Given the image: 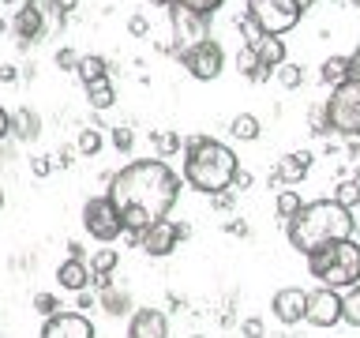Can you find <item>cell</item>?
Returning <instances> with one entry per match:
<instances>
[{
	"label": "cell",
	"mask_w": 360,
	"mask_h": 338,
	"mask_svg": "<svg viewBox=\"0 0 360 338\" xmlns=\"http://www.w3.org/2000/svg\"><path fill=\"white\" fill-rule=\"evenodd\" d=\"M308 173H311V151H292L274 165L270 180H274V184H300Z\"/></svg>",
	"instance_id": "obj_15"
},
{
	"label": "cell",
	"mask_w": 360,
	"mask_h": 338,
	"mask_svg": "<svg viewBox=\"0 0 360 338\" xmlns=\"http://www.w3.org/2000/svg\"><path fill=\"white\" fill-rule=\"evenodd\" d=\"M229 132H233V139H240V143H255L259 132H263V124H259L255 113H236L229 120Z\"/></svg>",
	"instance_id": "obj_20"
},
{
	"label": "cell",
	"mask_w": 360,
	"mask_h": 338,
	"mask_svg": "<svg viewBox=\"0 0 360 338\" xmlns=\"http://www.w3.org/2000/svg\"><path fill=\"white\" fill-rule=\"evenodd\" d=\"M75 75L83 79V87H90V83H98V79H109V68H105L101 56H79Z\"/></svg>",
	"instance_id": "obj_22"
},
{
	"label": "cell",
	"mask_w": 360,
	"mask_h": 338,
	"mask_svg": "<svg viewBox=\"0 0 360 338\" xmlns=\"http://www.w3.org/2000/svg\"><path fill=\"white\" fill-rule=\"evenodd\" d=\"M109 203L117 207L124 230L139 233L165 218L180 199V173L162 158H135L109 177Z\"/></svg>",
	"instance_id": "obj_1"
},
{
	"label": "cell",
	"mask_w": 360,
	"mask_h": 338,
	"mask_svg": "<svg viewBox=\"0 0 360 338\" xmlns=\"http://www.w3.org/2000/svg\"><path fill=\"white\" fill-rule=\"evenodd\" d=\"M304 320H308L311 327H334L342 323V293L338 289H311L308 293V312H304Z\"/></svg>",
	"instance_id": "obj_11"
},
{
	"label": "cell",
	"mask_w": 360,
	"mask_h": 338,
	"mask_svg": "<svg viewBox=\"0 0 360 338\" xmlns=\"http://www.w3.org/2000/svg\"><path fill=\"white\" fill-rule=\"evenodd\" d=\"M86 98H90V106H94V109H109L112 101H117V90H112L109 79H98V83L86 87Z\"/></svg>",
	"instance_id": "obj_25"
},
{
	"label": "cell",
	"mask_w": 360,
	"mask_h": 338,
	"mask_svg": "<svg viewBox=\"0 0 360 338\" xmlns=\"http://www.w3.org/2000/svg\"><path fill=\"white\" fill-rule=\"evenodd\" d=\"M0 83H15V68L11 64H0Z\"/></svg>",
	"instance_id": "obj_44"
},
{
	"label": "cell",
	"mask_w": 360,
	"mask_h": 338,
	"mask_svg": "<svg viewBox=\"0 0 360 338\" xmlns=\"http://www.w3.org/2000/svg\"><path fill=\"white\" fill-rule=\"evenodd\" d=\"M342 323H349V327L360 331V286L342 293Z\"/></svg>",
	"instance_id": "obj_26"
},
{
	"label": "cell",
	"mask_w": 360,
	"mask_h": 338,
	"mask_svg": "<svg viewBox=\"0 0 360 338\" xmlns=\"http://www.w3.org/2000/svg\"><path fill=\"white\" fill-rule=\"evenodd\" d=\"M120 263V252L117 248H101V252L90 259V278H98V275H112V267Z\"/></svg>",
	"instance_id": "obj_27"
},
{
	"label": "cell",
	"mask_w": 360,
	"mask_h": 338,
	"mask_svg": "<svg viewBox=\"0 0 360 338\" xmlns=\"http://www.w3.org/2000/svg\"><path fill=\"white\" fill-rule=\"evenodd\" d=\"M41 338H94V323L83 312H56L41 323Z\"/></svg>",
	"instance_id": "obj_12"
},
{
	"label": "cell",
	"mask_w": 360,
	"mask_h": 338,
	"mask_svg": "<svg viewBox=\"0 0 360 338\" xmlns=\"http://www.w3.org/2000/svg\"><path fill=\"white\" fill-rule=\"evenodd\" d=\"M330 135L342 139H360V79H345L342 87L330 90V98L323 101Z\"/></svg>",
	"instance_id": "obj_5"
},
{
	"label": "cell",
	"mask_w": 360,
	"mask_h": 338,
	"mask_svg": "<svg viewBox=\"0 0 360 338\" xmlns=\"http://www.w3.org/2000/svg\"><path fill=\"white\" fill-rule=\"evenodd\" d=\"M56 282H60L64 289H72V293H83L90 286V267L83 263V259H72L68 256L60 267H56Z\"/></svg>",
	"instance_id": "obj_16"
},
{
	"label": "cell",
	"mask_w": 360,
	"mask_h": 338,
	"mask_svg": "<svg viewBox=\"0 0 360 338\" xmlns=\"http://www.w3.org/2000/svg\"><path fill=\"white\" fill-rule=\"evenodd\" d=\"M79 308H94V297H90V293L83 289V293H79Z\"/></svg>",
	"instance_id": "obj_47"
},
{
	"label": "cell",
	"mask_w": 360,
	"mask_h": 338,
	"mask_svg": "<svg viewBox=\"0 0 360 338\" xmlns=\"http://www.w3.org/2000/svg\"><path fill=\"white\" fill-rule=\"evenodd\" d=\"M180 56V64L188 68L195 79H202V83H210V79H218L221 75V68H225V49L214 38L207 42H199V45H191V49L184 53H176Z\"/></svg>",
	"instance_id": "obj_8"
},
{
	"label": "cell",
	"mask_w": 360,
	"mask_h": 338,
	"mask_svg": "<svg viewBox=\"0 0 360 338\" xmlns=\"http://www.w3.org/2000/svg\"><path fill=\"white\" fill-rule=\"evenodd\" d=\"M349 79H360V45L349 53Z\"/></svg>",
	"instance_id": "obj_41"
},
{
	"label": "cell",
	"mask_w": 360,
	"mask_h": 338,
	"mask_svg": "<svg viewBox=\"0 0 360 338\" xmlns=\"http://www.w3.org/2000/svg\"><path fill=\"white\" fill-rule=\"evenodd\" d=\"M128 338H169V320L158 308H135L128 323Z\"/></svg>",
	"instance_id": "obj_14"
},
{
	"label": "cell",
	"mask_w": 360,
	"mask_h": 338,
	"mask_svg": "<svg viewBox=\"0 0 360 338\" xmlns=\"http://www.w3.org/2000/svg\"><path fill=\"white\" fill-rule=\"evenodd\" d=\"M83 225H86V233L94 237V241H117V237L124 233V222H120V214L117 207L109 203V196H94V199H86V207H83Z\"/></svg>",
	"instance_id": "obj_7"
},
{
	"label": "cell",
	"mask_w": 360,
	"mask_h": 338,
	"mask_svg": "<svg viewBox=\"0 0 360 338\" xmlns=\"http://www.w3.org/2000/svg\"><path fill=\"white\" fill-rule=\"evenodd\" d=\"M150 4H158V8H169V0H150Z\"/></svg>",
	"instance_id": "obj_50"
},
{
	"label": "cell",
	"mask_w": 360,
	"mask_h": 338,
	"mask_svg": "<svg viewBox=\"0 0 360 338\" xmlns=\"http://www.w3.org/2000/svg\"><path fill=\"white\" fill-rule=\"evenodd\" d=\"M0 211H4V192H0Z\"/></svg>",
	"instance_id": "obj_52"
},
{
	"label": "cell",
	"mask_w": 360,
	"mask_h": 338,
	"mask_svg": "<svg viewBox=\"0 0 360 338\" xmlns=\"http://www.w3.org/2000/svg\"><path fill=\"white\" fill-rule=\"evenodd\" d=\"M195 338H202V334H195Z\"/></svg>",
	"instance_id": "obj_55"
},
{
	"label": "cell",
	"mask_w": 360,
	"mask_h": 338,
	"mask_svg": "<svg viewBox=\"0 0 360 338\" xmlns=\"http://www.w3.org/2000/svg\"><path fill=\"white\" fill-rule=\"evenodd\" d=\"M101 143H105V139H101V132L98 128H83V132H79V154H86V158H94L98 151H101Z\"/></svg>",
	"instance_id": "obj_32"
},
{
	"label": "cell",
	"mask_w": 360,
	"mask_h": 338,
	"mask_svg": "<svg viewBox=\"0 0 360 338\" xmlns=\"http://www.w3.org/2000/svg\"><path fill=\"white\" fill-rule=\"evenodd\" d=\"M255 56H259V68L278 72V68L285 64V42L281 38H259L255 42Z\"/></svg>",
	"instance_id": "obj_17"
},
{
	"label": "cell",
	"mask_w": 360,
	"mask_h": 338,
	"mask_svg": "<svg viewBox=\"0 0 360 338\" xmlns=\"http://www.w3.org/2000/svg\"><path fill=\"white\" fill-rule=\"evenodd\" d=\"M169 19H173V34H176V53H184V49H191V45L210 38V19L191 15V11L173 8V4H169Z\"/></svg>",
	"instance_id": "obj_10"
},
{
	"label": "cell",
	"mask_w": 360,
	"mask_h": 338,
	"mask_svg": "<svg viewBox=\"0 0 360 338\" xmlns=\"http://www.w3.org/2000/svg\"><path fill=\"white\" fill-rule=\"evenodd\" d=\"M244 188H252V173H248V169H236V177H233V192H244Z\"/></svg>",
	"instance_id": "obj_39"
},
{
	"label": "cell",
	"mask_w": 360,
	"mask_h": 338,
	"mask_svg": "<svg viewBox=\"0 0 360 338\" xmlns=\"http://www.w3.org/2000/svg\"><path fill=\"white\" fill-rule=\"evenodd\" d=\"M34 312H41L45 320H49V315L60 312V301H56L53 293H38V297H34Z\"/></svg>",
	"instance_id": "obj_33"
},
{
	"label": "cell",
	"mask_w": 360,
	"mask_h": 338,
	"mask_svg": "<svg viewBox=\"0 0 360 338\" xmlns=\"http://www.w3.org/2000/svg\"><path fill=\"white\" fill-rule=\"evenodd\" d=\"M240 334H244V338H263L266 327H263V320H255V315H252V320L240 323Z\"/></svg>",
	"instance_id": "obj_36"
},
{
	"label": "cell",
	"mask_w": 360,
	"mask_h": 338,
	"mask_svg": "<svg viewBox=\"0 0 360 338\" xmlns=\"http://www.w3.org/2000/svg\"><path fill=\"white\" fill-rule=\"evenodd\" d=\"M240 169V158L229 143L210 139V135H195L184 143V169L180 180L199 192V196H218V192H233V177Z\"/></svg>",
	"instance_id": "obj_2"
},
{
	"label": "cell",
	"mask_w": 360,
	"mask_h": 338,
	"mask_svg": "<svg viewBox=\"0 0 360 338\" xmlns=\"http://www.w3.org/2000/svg\"><path fill=\"white\" fill-rule=\"evenodd\" d=\"M15 34L22 38V45L34 42L41 34V8H19V15H15Z\"/></svg>",
	"instance_id": "obj_19"
},
{
	"label": "cell",
	"mask_w": 360,
	"mask_h": 338,
	"mask_svg": "<svg viewBox=\"0 0 360 338\" xmlns=\"http://www.w3.org/2000/svg\"><path fill=\"white\" fill-rule=\"evenodd\" d=\"M8 132H11V113H8L4 106H0V139H4Z\"/></svg>",
	"instance_id": "obj_43"
},
{
	"label": "cell",
	"mask_w": 360,
	"mask_h": 338,
	"mask_svg": "<svg viewBox=\"0 0 360 338\" xmlns=\"http://www.w3.org/2000/svg\"><path fill=\"white\" fill-rule=\"evenodd\" d=\"M68 256H72V259H83V244L72 241V244H68Z\"/></svg>",
	"instance_id": "obj_48"
},
{
	"label": "cell",
	"mask_w": 360,
	"mask_h": 338,
	"mask_svg": "<svg viewBox=\"0 0 360 338\" xmlns=\"http://www.w3.org/2000/svg\"><path fill=\"white\" fill-rule=\"evenodd\" d=\"M270 308H274V320H278V323L292 327V323L304 320V312H308V293H304L300 286H285V289L274 293Z\"/></svg>",
	"instance_id": "obj_13"
},
{
	"label": "cell",
	"mask_w": 360,
	"mask_h": 338,
	"mask_svg": "<svg viewBox=\"0 0 360 338\" xmlns=\"http://www.w3.org/2000/svg\"><path fill=\"white\" fill-rule=\"evenodd\" d=\"M274 75H278V83L285 87V90H297V87L304 83V68H300V64H289V61L281 64V68H278Z\"/></svg>",
	"instance_id": "obj_31"
},
{
	"label": "cell",
	"mask_w": 360,
	"mask_h": 338,
	"mask_svg": "<svg viewBox=\"0 0 360 338\" xmlns=\"http://www.w3.org/2000/svg\"><path fill=\"white\" fill-rule=\"evenodd\" d=\"M11 132H15L19 139H27V143H30V139H38V132H41V117H38L34 109L22 106V109L11 113Z\"/></svg>",
	"instance_id": "obj_18"
},
{
	"label": "cell",
	"mask_w": 360,
	"mask_h": 338,
	"mask_svg": "<svg viewBox=\"0 0 360 338\" xmlns=\"http://www.w3.org/2000/svg\"><path fill=\"white\" fill-rule=\"evenodd\" d=\"M101 308H105L109 315H128L131 312V297L124 289H101Z\"/></svg>",
	"instance_id": "obj_24"
},
{
	"label": "cell",
	"mask_w": 360,
	"mask_h": 338,
	"mask_svg": "<svg viewBox=\"0 0 360 338\" xmlns=\"http://www.w3.org/2000/svg\"><path fill=\"white\" fill-rule=\"evenodd\" d=\"M0 34H4V19H0Z\"/></svg>",
	"instance_id": "obj_54"
},
{
	"label": "cell",
	"mask_w": 360,
	"mask_h": 338,
	"mask_svg": "<svg viewBox=\"0 0 360 338\" xmlns=\"http://www.w3.org/2000/svg\"><path fill=\"white\" fill-rule=\"evenodd\" d=\"M297 4H300V8H304V11H308V8H311V4H315V0H297Z\"/></svg>",
	"instance_id": "obj_49"
},
{
	"label": "cell",
	"mask_w": 360,
	"mask_h": 338,
	"mask_svg": "<svg viewBox=\"0 0 360 338\" xmlns=\"http://www.w3.org/2000/svg\"><path fill=\"white\" fill-rule=\"evenodd\" d=\"M248 15L263 30V38H281L304 19V8L297 0H248Z\"/></svg>",
	"instance_id": "obj_6"
},
{
	"label": "cell",
	"mask_w": 360,
	"mask_h": 338,
	"mask_svg": "<svg viewBox=\"0 0 360 338\" xmlns=\"http://www.w3.org/2000/svg\"><path fill=\"white\" fill-rule=\"evenodd\" d=\"M210 199L218 211H233V192H218V196H210Z\"/></svg>",
	"instance_id": "obj_40"
},
{
	"label": "cell",
	"mask_w": 360,
	"mask_h": 338,
	"mask_svg": "<svg viewBox=\"0 0 360 338\" xmlns=\"http://www.w3.org/2000/svg\"><path fill=\"white\" fill-rule=\"evenodd\" d=\"M154 143H158V158H173L176 151H180V135L176 132H169V128H162V132H154Z\"/></svg>",
	"instance_id": "obj_30"
},
{
	"label": "cell",
	"mask_w": 360,
	"mask_h": 338,
	"mask_svg": "<svg viewBox=\"0 0 360 338\" xmlns=\"http://www.w3.org/2000/svg\"><path fill=\"white\" fill-rule=\"evenodd\" d=\"M308 270L311 278H319L326 289H356L360 286V241H338V244H326L319 252L308 256Z\"/></svg>",
	"instance_id": "obj_4"
},
{
	"label": "cell",
	"mask_w": 360,
	"mask_h": 338,
	"mask_svg": "<svg viewBox=\"0 0 360 338\" xmlns=\"http://www.w3.org/2000/svg\"><path fill=\"white\" fill-rule=\"evenodd\" d=\"M319 79L326 87H342L349 79V56H326L323 68H319Z\"/></svg>",
	"instance_id": "obj_21"
},
{
	"label": "cell",
	"mask_w": 360,
	"mask_h": 338,
	"mask_svg": "<svg viewBox=\"0 0 360 338\" xmlns=\"http://www.w3.org/2000/svg\"><path fill=\"white\" fill-rule=\"evenodd\" d=\"M112 146H117V151H131V146H135V132L117 124V128H112Z\"/></svg>",
	"instance_id": "obj_34"
},
{
	"label": "cell",
	"mask_w": 360,
	"mask_h": 338,
	"mask_svg": "<svg viewBox=\"0 0 360 338\" xmlns=\"http://www.w3.org/2000/svg\"><path fill=\"white\" fill-rule=\"evenodd\" d=\"M311 132H315V135H330V124H326L323 106H315V109H311Z\"/></svg>",
	"instance_id": "obj_35"
},
{
	"label": "cell",
	"mask_w": 360,
	"mask_h": 338,
	"mask_svg": "<svg viewBox=\"0 0 360 338\" xmlns=\"http://www.w3.org/2000/svg\"><path fill=\"white\" fill-rule=\"evenodd\" d=\"M173 8H184V11H191V15H202V19H210L214 11H218L225 0H169Z\"/></svg>",
	"instance_id": "obj_28"
},
{
	"label": "cell",
	"mask_w": 360,
	"mask_h": 338,
	"mask_svg": "<svg viewBox=\"0 0 360 338\" xmlns=\"http://www.w3.org/2000/svg\"><path fill=\"white\" fill-rule=\"evenodd\" d=\"M75 4H79V0H53V8H56V11H72Z\"/></svg>",
	"instance_id": "obj_46"
},
{
	"label": "cell",
	"mask_w": 360,
	"mask_h": 338,
	"mask_svg": "<svg viewBox=\"0 0 360 338\" xmlns=\"http://www.w3.org/2000/svg\"><path fill=\"white\" fill-rule=\"evenodd\" d=\"M285 233H289V244L300 256H311L326 244H338V241L353 237V211L338 207L334 199L300 203V211L285 222Z\"/></svg>",
	"instance_id": "obj_3"
},
{
	"label": "cell",
	"mask_w": 360,
	"mask_h": 338,
	"mask_svg": "<svg viewBox=\"0 0 360 338\" xmlns=\"http://www.w3.org/2000/svg\"><path fill=\"white\" fill-rule=\"evenodd\" d=\"M30 173H34V177H49V173H53V162H49V158H34V162H30Z\"/></svg>",
	"instance_id": "obj_37"
},
{
	"label": "cell",
	"mask_w": 360,
	"mask_h": 338,
	"mask_svg": "<svg viewBox=\"0 0 360 338\" xmlns=\"http://www.w3.org/2000/svg\"><path fill=\"white\" fill-rule=\"evenodd\" d=\"M56 64H60V68H72V72H75L79 53H75V49H60V53H56Z\"/></svg>",
	"instance_id": "obj_38"
},
{
	"label": "cell",
	"mask_w": 360,
	"mask_h": 338,
	"mask_svg": "<svg viewBox=\"0 0 360 338\" xmlns=\"http://www.w3.org/2000/svg\"><path fill=\"white\" fill-rule=\"evenodd\" d=\"M349 162H353L356 180H360V143H356V139H349Z\"/></svg>",
	"instance_id": "obj_42"
},
{
	"label": "cell",
	"mask_w": 360,
	"mask_h": 338,
	"mask_svg": "<svg viewBox=\"0 0 360 338\" xmlns=\"http://www.w3.org/2000/svg\"><path fill=\"white\" fill-rule=\"evenodd\" d=\"M353 233L360 237V218H353Z\"/></svg>",
	"instance_id": "obj_51"
},
{
	"label": "cell",
	"mask_w": 360,
	"mask_h": 338,
	"mask_svg": "<svg viewBox=\"0 0 360 338\" xmlns=\"http://www.w3.org/2000/svg\"><path fill=\"white\" fill-rule=\"evenodd\" d=\"M0 4H15V0H0Z\"/></svg>",
	"instance_id": "obj_53"
},
{
	"label": "cell",
	"mask_w": 360,
	"mask_h": 338,
	"mask_svg": "<svg viewBox=\"0 0 360 338\" xmlns=\"http://www.w3.org/2000/svg\"><path fill=\"white\" fill-rule=\"evenodd\" d=\"M128 30H131V34H146V19H143V15H135V19L128 23Z\"/></svg>",
	"instance_id": "obj_45"
},
{
	"label": "cell",
	"mask_w": 360,
	"mask_h": 338,
	"mask_svg": "<svg viewBox=\"0 0 360 338\" xmlns=\"http://www.w3.org/2000/svg\"><path fill=\"white\" fill-rule=\"evenodd\" d=\"M330 199L338 203V207H345V211L360 207V180H356V177H349V180H338V184H334V192H330Z\"/></svg>",
	"instance_id": "obj_23"
},
{
	"label": "cell",
	"mask_w": 360,
	"mask_h": 338,
	"mask_svg": "<svg viewBox=\"0 0 360 338\" xmlns=\"http://www.w3.org/2000/svg\"><path fill=\"white\" fill-rule=\"evenodd\" d=\"M184 237H188V225H176L173 218H158L154 225L139 230V248H143L146 256L162 259V256L173 252V248L184 241Z\"/></svg>",
	"instance_id": "obj_9"
},
{
	"label": "cell",
	"mask_w": 360,
	"mask_h": 338,
	"mask_svg": "<svg viewBox=\"0 0 360 338\" xmlns=\"http://www.w3.org/2000/svg\"><path fill=\"white\" fill-rule=\"evenodd\" d=\"M274 207H278V218H281V222H289L292 214L300 211V192H292V188L278 192V203H274Z\"/></svg>",
	"instance_id": "obj_29"
}]
</instances>
